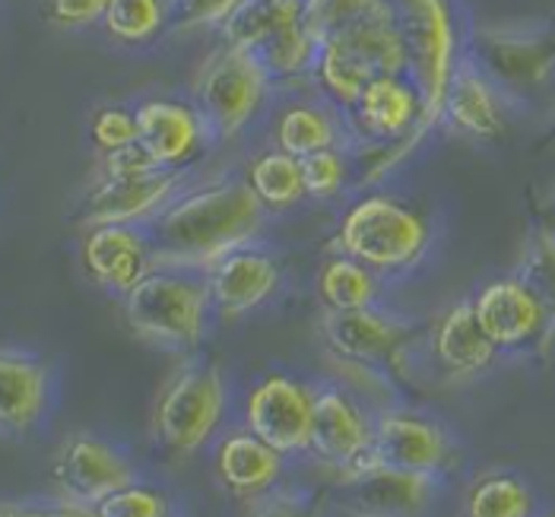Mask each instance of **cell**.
Here are the masks:
<instances>
[{
  "instance_id": "obj_1",
  "label": "cell",
  "mask_w": 555,
  "mask_h": 517,
  "mask_svg": "<svg viewBox=\"0 0 555 517\" xmlns=\"http://www.w3.org/2000/svg\"><path fill=\"white\" fill-rule=\"evenodd\" d=\"M267 222L248 178L219 175L197 188H181L143 222L153 267L207 270L235 248L255 245Z\"/></svg>"
},
{
  "instance_id": "obj_2",
  "label": "cell",
  "mask_w": 555,
  "mask_h": 517,
  "mask_svg": "<svg viewBox=\"0 0 555 517\" xmlns=\"http://www.w3.org/2000/svg\"><path fill=\"white\" fill-rule=\"evenodd\" d=\"M210 308L214 299L204 270L153 267L125 293L130 331L163 349H194L201 344Z\"/></svg>"
},
{
  "instance_id": "obj_3",
  "label": "cell",
  "mask_w": 555,
  "mask_h": 517,
  "mask_svg": "<svg viewBox=\"0 0 555 517\" xmlns=\"http://www.w3.org/2000/svg\"><path fill=\"white\" fill-rule=\"evenodd\" d=\"M464 54L508 102L530 99L555 80V23H476L464 36Z\"/></svg>"
},
{
  "instance_id": "obj_4",
  "label": "cell",
  "mask_w": 555,
  "mask_h": 517,
  "mask_svg": "<svg viewBox=\"0 0 555 517\" xmlns=\"http://www.w3.org/2000/svg\"><path fill=\"white\" fill-rule=\"evenodd\" d=\"M387 74H406V44L397 13L327 39L318 48L311 83L331 105L346 112L356 105L362 89Z\"/></svg>"
},
{
  "instance_id": "obj_5",
  "label": "cell",
  "mask_w": 555,
  "mask_h": 517,
  "mask_svg": "<svg viewBox=\"0 0 555 517\" xmlns=\"http://www.w3.org/2000/svg\"><path fill=\"white\" fill-rule=\"evenodd\" d=\"M431 229L410 204L369 194L356 201L340 222L337 245L343 255L365 263L372 273H406L426 258Z\"/></svg>"
},
{
  "instance_id": "obj_6",
  "label": "cell",
  "mask_w": 555,
  "mask_h": 517,
  "mask_svg": "<svg viewBox=\"0 0 555 517\" xmlns=\"http://www.w3.org/2000/svg\"><path fill=\"white\" fill-rule=\"evenodd\" d=\"M406 44V77L423 95V137L441 125V105L451 74L464 54L454 0H393Z\"/></svg>"
},
{
  "instance_id": "obj_7",
  "label": "cell",
  "mask_w": 555,
  "mask_h": 517,
  "mask_svg": "<svg viewBox=\"0 0 555 517\" xmlns=\"http://www.w3.org/2000/svg\"><path fill=\"white\" fill-rule=\"evenodd\" d=\"M270 92L273 83L255 54L222 42L201 67L191 105L204 118L210 143H222L238 137L255 121Z\"/></svg>"
},
{
  "instance_id": "obj_8",
  "label": "cell",
  "mask_w": 555,
  "mask_h": 517,
  "mask_svg": "<svg viewBox=\"0 0 555 517\" xmlns=\"http://www.w3.org/2000/svg\"><path fill=\"white\" fill-rule=\"evenodd\" d=\"M225 413V378L210 359L184 362L153 406V435L156 441L175 454H197L210 435L219 429Z\"/></svg>"
},
{
  "instance_id": "obj_9",
  "label": "cell",
  "mask_w": 555,
  "mask_h": 517,
  "mask_svg": "<svg viewBox=\"0 0 555 517\" xmlns=\"http://www.w3.org/2000/svg\"><path fill=\"white\" fill-rule=\"evenodd\" d=\"M451 444L441 426L428 423L423 416L387 410L372 419V444L369 451L343 474L387 467V470H406V474L435 476L448 464Z\"/></svg>"
},
{
  "instance_id": "obj_10",
  "label": "cell",
  "mask_w": 555,
  "mask_h": 517,
  "mask_svg": "<svg viewBox=\"0 0 555 517\" xmlns=\"http://www.w3.org/2000/svg\"><path fill=\"white\" fill-rule=\"evenodd\" d=\"M435 495V476L369 467L340 474L334 508L346 517H423Z\"/></svg>"
},
{
  "instance_id": "obj_11",
  "label": "cell",
  "mask_w": 555,
  "mask_h": 517,
  "mask_svg": "<svg viewBox=\"0 0 555 517\" xmlns=\"http://www.w3.org/2000/svg\"><path fill=\"white\" fill-rule=\"evenodd\" d=\"M184 181H188L184 169H156V172L128 175V178L99 175V181L86 191L80 207H77V222H83V225H105V222L143 225L184 188Z\"/></svg>"
},
{
  "instance_id": "obj_12",
  "label": "cell",
  "mask_w": 555,
  "mask_h": 517,
  "mask_svg": "<svg viewBox=\"0 0 555 517\" xmlns=\"http://www.w3.org/2000/svg\"><path fill=\"white\" fill-rule=\"evenodd\" d=\"M311 403L314 390L289 375H270L248 393V431L283 457L301 454L311 441Z\"/></svg>"
},
{
  "instance_id": "obj_13",
  "label": "cell",
  "mask_w": 555,
  "mask_h": 517,
  "mask_svg": "<svg viewBox=\"0 0 555 517\" xmlns=\"http://www.w3.org/2000/svg\"><path fill=\"white\" fill-rule=\"evenodd\" d=\"M51 476L67 502L95 508L112 492L133 482V467L95 435H70L51 464Z\"/></svg>"
},
{
  "instance_id": "obj_14",
  "label": "cell",
  "mask_w": 555,
  "mask_h": 517,
  "mask_svg": "<svg viewBox=\"0 0 555 517\" xmlns=\"http://www.w3.org/2000/svg\"><path fill=\"white\" fill-rule=\"evenodd\" d=\"M321 334L327 349L343 362L359 369H385L413 337V324L372 305L359 311H324Z\"/></svg>"
},
{
  "instance_id": "obj_15",
  "label": "cell",
  "mask_w": 555,
  "mask_h": 517,
  "mask_svg": "<svg viewBox=\"0 0 555 517\" xmlns=\"http://www.w3.org/2000/svg\"><path fill=\"white\" fill-rule=\"evenodd\" d=\"M137 143L159 169H188L191 159L210 143L204 118L194 105L175 99H146L133 108Z\"/></svg>"
},
{
  "instance_id": "obj_16",
  "label": "cell",
  "mask_w": 555,
  "mask_h": 517,
  "mask_svg": "<svg viewBox=\"0 0 555 517\" xmlns=\"http://www.w3.org/2000/svg\"><path fill=\"white\" fill-rule=\"evenodd\" d=\"M369 444H372V419L362 413V406L334 385L314 390L308 451L343 474L369 451Z\"/></svg>"
},
{
  "instance_id": "obj_17",
  "label": "cell",
  "mask_w": 555,
  "mask_h": 517,
  "mask_svg": "<svg viewBox=\"0 0 555 517\" xmlns=\"http://www.w3.org/2000/svg\"><path fill=\"white\" fill-rule=\"evenodd\" d=\"M441 125L470 137V140H499L508 128V99L467 54H461L441 105Z\"/></svg>"
},
{
  "instance_id": "obj_18",
  "label": "cell",
  "mask_w": 555,
  "mask_h": 517,
  "mask_svg": "<svg viewBox=\"0 0 555 517\" xmlns=\"http://www.w3.org/2000/svg\"><path fill=\"white\" fill-rule=\"evenodd\" d=\"M83 267L99 286L125 296L133 283H140L153 270L150 238L143 225L137 222L89 225L83 238Z\"/></svg>"
},
{
  "instance_id": "obj_19",
  "label": "cell",
  "mask_w": 555,
  "mask_h": 517,
  "mask_svg": "<svg viewBox=\"0 0 555 517\" xmlns=\"http://www.w3.org/2000/svg\"><path fill=\"white\" fill-rule=\"evenodd\" d=\"M214 308L222 318H242L267 302L280 286V267L263 248L245 245L204 270Z\"/></svg>"
},
{
  "instance_id": "obj_20",
  "label": "cell",
  "mask_w": 555,
  "mask_h": 517,
  "mask_svg": "<svg viewBox=\"0 0 555 517\" xmlns=\"http://www.w3.org/2000/svg\"><path fill=\"white\" fill-rule=\"evenodd\" d=\"M473 311L486 337L499 349H517V346L543 340L546 334V314L533 293L517 280H495L482 286L473 296Z\"/></svg>"
},
{
  "instance_id": "obj_21",
  "label": "cell",
  "mask_w": 555,
  "mask_h": 517,
  "mask_svg": "<svg viewBox=\"0 0 555 517\" xmlns=\"http://www.w3.org/2000/svg\"><path fill=\"white\" fill-rule=\"evenodd\" d=\"M216 476L238 499H260L276 489L283 476V454L260 441L255 431H235L222 438L216 451Z\"/></svg>"
},
{
  "instance_id": "obj_22",
  "label": "cell",
  "mask_w": 555,
  "mask_h": 517,
  "mask_svg": "<svg viewBox=\"0 0 555 517\" xmlns=\"http://www.w3.org/2000/svg\"><path fill=\"white\" fill-rule=\"evenodd\" d=\"M48 400V369L36 356L0 349V431H29Z\"/></svg>"
},
{
  "instance_id": "obj_23",
  "label": "cell",
  "mask_w": 555,
  "mask_h": 517,
  "mask_svg": "<svg viewBox=\"0 0 555 517\" xmlns=\"http://www.w3.org/2000/svg\"><path fill=\"white\" fill-rule=\"evenodd\" d=\"M356 140L337 105H331L321 92L311 102L289 105L276 121V150L305 159L321 150H349Z\"/></svg>"
},
{
  "instance_id": "obj_24",
  "label": "cell",
  "mask_w": 555,
  "mask_h": 517,
  "mask_svg": "<svg viewBox=\"0 0 555 517\" xmlns=\"http://www.w3.org/2000/svg\"><path fill=\"white\" fill-rule=\"evenodd\" d=\"M431 349H435V359L457 378H470V375L486 372L499 356V346L486 337V331L476 321L473 299L451 305L441 314V321L435 324V334H431Z\"/></svg>"
},
{
  "instance_id": "obj_25",
  "label": "cell",
  "mask_w": 555,
  "mask_h": 517,
  "mask_svg": "<svg viewBox=\"0 0 555 517\" xmlns=\"http://www.w3.org/2000/svg\"><path fill=\"white\" fill-rule=\"evenodd\" d=\"M514 276H517V280L533 293V299L540 302L543 314H546V334H543L540 346H543V349H550L555 340V229L553 225L540 222V225L530 232V238H527V245H524V251H520V260H517Z\"/></svg>"
},
{
  "instance_id": "obj_26",
  "label": "cell",
  "mask_w": 555,
  "mask_h": 517,
  "mask_svg": "<svg viewBox=\"0 0 555 517\" xmlns=\"http://www.w3.org/2000/svg\"><path fill=\"white\" fill-rule=\"evenodd\" d=\"M301 20V0H245L225 23H222V42L255 51L280 29Z\"/></svg>"
},
{
  "instance_id": "obj_27",
  "label": "cell",
  "mask_w": 555,
  "mask_h": 517,
  "mask_svg": "<svg viewBox=\"0 0 555 517\" xmlns=\"http://www.w3.org/2000/svg\"><path fill=\"white\" fill-rule=\"evenodd\" d=\"M397 13L393 0H301V26L318 44Z\"/></svg>"
},
{
  "instance_id": "obj_28",
  "label": "cell",
  "mask_w": 555,
  "mask_h": 517,
  "mask_svg": "<svg viewBox=\"0 0 555 517\" xmlns=\"http://www.w3.org/2000/svg\"><path fill=\"white\" fill-rule=\"evenodd\" d=\"M318 296L327 311H359L378 299V273L349 255L327 260L318 276Z\"/></svg>"
},
{
  "instance_id": "obj_29",
  "label": "cell",
  "mask_w": 555,
  "mask_h": 517,
  "mask_svg": "<svg viewBox=\"0 0 555 517\" xmlns=\"http://www.w3.org/2000/svg\"><path fill=\"white\" fill-rule=\"evenodd\" d=\"M248 184L263 210H289L305 197L301 163L283 150H270L248 166Z\"/></svg>"
},
{
  "instance_id": "obj_30",
  "label": "cell",
  "mask_w": 555,
  "mask_h": 517,
  "mask_svg": "<svg viewBox=\"0 0 555 517\" xmlns=\"http://www.w3.org/2000/svg\"><path fill=\"white\" fill-rule=\"evenodd\" d=\"M533 492L512 474H489L476 479L467 495L464 517H530Z\"/></svg>"
},
{
  "instance_id": "obj_31",
  "label": "cell",
  "mask_w": 555,
  "mask_h": 517,
  "mask_svg": "<svg viewBox=\"0 0 555 517\" xmlns=\"http://www.w3.org/2000/svg\"><path fill=\"white\" fill-rule=\"evenodd\" d=\"M102 26L118 42H150L169 26V0H108Z\"/></svg>"
},
{
  "instance_id": "obj_32",
  "label": "cell",
  "mask_w": 555,
  "mask_h": 517,
  "mask_svg": "<svg viewBox=\"0 0 555 517\" xmlns=\"http://www.w3.org/2000/svg\"><path fill=\"white\" fill-rule=\"evenodd\" d=\"M99 517H171L169 499L159 489L130 482L95 505Z\"/></svg>"
},
{
  "instance_id": "obj_33",
  "label": "cell",
  "mask_w": 555,
  "mask_h": 517,
  "mask_svg": "<svg viewBox=\"0 0 555 517\" xmlns=\"http://www.w3.org/2000/svg\"><path fill=\"white\" fill-rule=\"evenodd\" d=\"M301 181H305V197L324 201L340 194L346 184V150H321L299 159Z\"/></svg>"
},
{
  "instance_id": "obj_34",
  "label": "cell",
  "mask_w": 555,
  "mask_h": 517,
  "mask_svg": "<svg viewBox=\"0 0 555 517\" xmlns=\"http://www.w3.org/2000/svg\"><path fill=\"white\" fill-rule=\"evenodd\" d=\"M242 3L245 0H169V26L175 33L222 29Z\"/></svg>"
},
{
  "instance_id": "obj_35",
  "label": "cell",
  "mask_w": 555,
  "mask_h": 517,
  "mask_svg": "<svg viewBox=\"0 0 555 517\" xmlns=\"http://www.w3.org/2000/svg\"><path fill=\"white\" fill-rule=\"evenodd\" d=\"M89 137L99 146V153H115L121 146L137 143V115L128 108H99L92 125H89Z\"/></svg>"
},
{
  "instance_id": "obj_36",
  "label": "cell",
  "mask_w": 555,
  "mask_h": 517,
  "mask_svg": "<svg viewBox=\"0 0 555 517\" xmlns=\"http://www.w3.org/2000/svg\"><path fill=\"white\" fill-rule=\"evenodd\" d=\"M248 517H324V505L299 489H270L255 499Z\"/></svg>"
},
{
  "instance_id": "obj_37",
  "label": "cell",
  "mask_w": 555,
  "mask_h": 517,
  "mask_svg": "<svg viewBox=\"0 0 555 517\" xmlns=\"http://www.w3.org/2000/svg\"><path fill=\"white\" fill-rule=\"evenodd\" d=\"M108 0H44L48 23L61 29H83L105 16Z\"/></svg>"
},
{
  "instance_id": "obj_38",
  "label": "cell",
  "mask_w": 555,
  "mask_h": 517,
  "mask_svg": "<svg viewBox=\"0 0 555 517\" xmlns=\"http://www.w3.org/2000/svg\"><path fill=\"white\" fill-rule=\"evenodd\" d=\"M159 166L150 159V153L140 146V143H130V146H121L115 153H102V172L108 178H128V175H146L156 172Z\"/></svg>"
},
{
  "instance_id": "obj_39",
  "label": "cell",
  "mask_w": 555,
  "mask_h": 517,
  "mask_svg": "<svg viewBox=\"0 0 555 517\" xmlns=\"http://www.w3.org/2000/svg\"><path fill=\"white\" fill-rule=\"evenodd\" d=\"M546 225H553L555 229V191H553V197L546 201V219H543Z\"/></svg>"
},
{
  "instance_id": "obj_40",
  "label": "cell",
  "mask_w": 555,
  "mask_h": 517,
  "mask_svg": "<svg viewBox=\"0 0 555 517\" xmlns=\"http://www.w3.org/2000/svg\"><path fill=\"white\" fill-rule=\"evenodd\" d=\"M550 137L555 140V108H553V118H550Z\"/></svg>"
}]
</instances>
